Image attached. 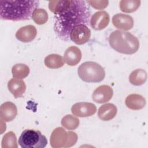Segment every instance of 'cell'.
I'll list each match as a JSON object with an SVG mask.
<instances>
[{
    "label": "cell",
    "instance_id": "7c38bea8",
    "mask_svg": "<svg viewBox=\"0 0 148 148\" xmlns=\"http://www.w3.org/2000/svg\"><path fill=\"white\" fill-rule=\"evenodd\" d=\"M36 34L35 27L32 25H28L18 29L15 35L16 38L21 42H29L35 38Z\"/></svg>",
    "mask_w": 148,
    "mask_h": 148
},
{
    "label": "cell",
    "instance_id": "5bb4252c",
    "mask_svg": "<svg viewBox=\"0 0 148 148\" xmlns=\"http://www.w3.org/2000/svg\"><path fill=\"white\" fill-rule=\"evenodd\" d=\"M82 52L77 47L72 46L68 47L64 54V62L69 66L77 65L81 60Z\"/></svg>",
    "mask_w": 148,
    "mask_h": 148
},
{
    "label": "cell",
    "instance_id": "ba28073f",
    "mask_svg": "<svg viewBox=\"0 0 148 148\" xmlns=\"http://www.w3.org/2000/svg\"><path fill=\"white\" fill-rule=\"evenodd\" d=\"M96 111L95 105L90 102H78L74 104L71 108L72 114L80 117L91 116L95 113Z\"/></svg>",
    "mask_w": 148,
    "mask_h": 148
},
{
    "label": "cell",
    "instance_id": "44dd1931",
    "mask_svg": "<svg viewBox=\"0 0 148 148\" xmlns=\"http://www.w3.org/2000/svg\"><path fill=\"white\" fill-rule=\"evenodd\" d=\"M12 75L15 78L24 79L29 73V67L24 64H17L12 68Z\"/></svg>",
    "mask_w": 148,
    "mask_h": 148
},
{
    "label": "cell",
    "instance_id": "8fae6325",
    "mask_svg": "<svg viewBox=\"0 0 148 148\" xmlns=\"http://www.w3.org/2000/svg\"><path fill=\"white\" fill-rule=\"evenodd\" d=\"M113 25L124 31L131 29L134 26V20L131 16L123 13H117L112 17Z\"/></svg>",
    "mask_w": 148,
    "mask_h": 148
},
{
    "label": "cell",
    "instance_id": "7402d4cb",
    "mask_svg": "<svg viewBox=\"0 0 148 148\" xmlns=\"http://www.w3.org/2000/svg\"><path fill=\"white\" fill-rule=\"evenodd\" d=\"M61 123L66 129L73 130L78 127L79 125V120L71 114H67L62 117Z\"/></svg>",
    "mask_w": 148,
    "mask_h": 148
},
{
    "label": "cell",
    "instance_id": "52a82bcc",
    "mask_svg": "<svg viewBox=\"0 0 148 148\" xmlns=\"http://www.w3.org/2000/svg\"><path fill=\"white\" fill-rule=\"evenodd\" d=\"M91 36V31L88 27L80 24L74 27L70 34V39L76 45H83L87 43Z\"/></svg>",
    "mask_w": 148,
    "mask_h": 148
},
{
    "label": "cell",
    "instance_id": "d6986e66",
    "mask_svg": "<svg viewBox=\"0 0 148 148\" xmlns=\"http://www.w3.org/2000/svg\"><path fill=\"white\" fill-rule=\"evenodd\" d=\"M45 65L50 69H58L64 64V58L59 54H51L46 56L45 58Z\"/></svg>",
    "mask_w": 148,
    "mask_h": 148
},
{
    "label": "cell",
    "instance_id": "e0dca14e",
    "mask_svg": "<svg viewBox=\"0 0 148 148\" xmlns=\"http://www.w3.org/2000/svg\"><path fill=\"white\" fill-rule=\"evenodd\" d=\"M125 103L128 108L132 110H140L146 105V100L143 97L137 94H132L128 95Z\"/></svg>",
    "mask_w": 148,
    "mask_h": 148
},
{
    "label": "cell",
    "instance_id": "cb8c5ba5",
    "mask_svg": "<svg viewBox=\"0 0 148 148\" xmlns=\"http://www.w3.org/2000/svg\"><path fill=\"white\" fill-rule=\"evenodd\" d=\"M16 136L12 131L8 132L3 137L2 140V148H17Z\"/></svg>",
    "mask_w": 148,
    "mask_h": 148
},
{
    "label": "cell",
    "instance_id": "ffe728a7",
    "mask_svg": "<svg viewBox=\"0 0 148 148\" xmlns=\"http://www.w3.org/2000/svg\"><path fill=\"white\" fill-rule=\"evenodd\" d=\"M140 5L139 0H122L120 2V8L123 12L132 13L136 11Z\"/></svg>",
    "mask_w": 148,
    "mask_h": 148
},
{
    "label": "cell",
    "instance_id": "4fadbf2b",
    "mask_svg": "<svg viewBox=\"0 0 148 148\" xmlns=\"http://www.w3.org/2000/svg\"><path fill=\"white\" fill-rule=\"evenodd\" d=\"M17 109L15 104L11 102H6L2 103L0 108L1 119L3 121H12L17 116Z\"/></svg>",
    "mask_w": 148,
    "mask_h": 148
},
{
    "label": "cell",
    "instance_id": "6da1fadb",
    "mask_svg": "<svg viewBox=\"0 0 148 148\" xmlns=\"http://www.w3.org/2000/svg\"><path fill=\"white\" fill-rule=\"evenodd\" d=\"M49 10L54 14V31L65 42L70 40L72 29L77 25H89L90 10L83 0H58L49 2Z\"/></svg>",
    "mask_w": 148,
    "mask_h": 148
},
{
    "label": "cell",
    "instance_id": "603a6c76",
    "mask_svg": "<svg viewBox=\"0 0 148 148\" xmlns=\"http://www.w3.org/2000/svg\"><path fill=\"white\" fill-rule=\"evenodd\" d=\"M32 18L36 24L42 25L47 21L49 16L47 12L45 9L37 8L33 12Z\"/></svg>",
    "mask_w": 148,
    "mask_h": 148
},
{
    "label": "cell",
    "instance_id": "5b68a950",
    "mask_svg": "<svg viewBox=\"0 0 148 148\" xmlns=\"http://www.w3.org/2000/svg\"><path fill=\"white\" fill-rule=\"evenodd\" d=\"M18 142L22 148H44L47 140L40 131L27 129L23 131Z\"/></svg>",
    "mask_w": 148,
    "mask_h": 148
},
{
    "label": "cell",
    "instance_id": "277c9868",
    "mask_svg": "<svg viewBox=\"0 0 148 148\" xmlns=\"http://www.w3.org/2000/svg\"><path fill=\"white\" fill-rule=\"evenodd\" d=\"M79 77L87 83H98L102 81L105 76V69L99 64L88 61L82 63L77 69Z\"/></svg>",
    "mask_w": 148,
    "mask_h": 148
},
{
    "label": "cell",
    "instance_id": "2e32d148",
    "mask_svg": "<svg viewBox=\"0 0 148 148\" xmlns=\"http://www.w3.org/2000/svg\"><path fill=\"white\" fill-rule=\"evenodd\" d=\"M117 109L110 103H105L99 107L98 111V117L103 121H109L113 119L116 115Z\"/></svg>",
    "mask_w": 148,
    "mask_h": 148
},
{
    "label": "cell",
    "instance_id": "8992f818",
    "mask_svg": "<svg viewBox=\"0 0 148 148\" xmlns=\"http://www.w3.org/2000/svg\"><path fill=\"white\" fill-rule=\"evenodd\" d=\"M77 140V135L75 132H66L62 127L54 129L50 136V145L54 148L71 147Z\"/></svg>",
    "mask_w": 148,
    "mask_h": 148
},
{
    "label": "cell",
    "instance_id": "30bf717a",
    "mask_svg": "<svg viewBox=\"0 0 148 148\" xmlns=\"http://www.w3.org/2000/svg\"><path fill=\"white\" fill-rule=\"evenodd\" d=\"M110 17L106 11L95 12L90 20L91 27L95 30H102L106 28L109 23Z\"/></svg>",
    "mask_w": 148,
    "mask_h": 148
},
{
    "label": "cell",
    "instance_id": "ac0fdd59",
    "mask_svg": "<svg viewBox=\"0 0 148 148\" xmlns=\"http://www.w3.org/2000/svg\"><path fill=\"white\" fill-rule=\"evenodd\" d=\"M147 77V73L144 69H137L131 73L129 76V81L132 85L140 86L145 83Z\"/></svg>",
    "mask_w": 148,
    "mask_h": 148
},
{
    "label": "cell",
    "instance_id": "3957f363",
    "mask_svg": "<svg viewBox=\"0 0 148 148\" xmlns=\"http://www.w3.org/2000/svg\"><path fill=\"white\" fill-rule=\"evenodd\" d=\"M109 43L114 50L125 54H132L139 47V41L135 36L121 30H115L110 34Z\"/></svg>",
    "mask_w": 148,
    "mask_h": 148
},
{
    "label": "cell",
    "instance_id": "9c48e42d",
    "mask_svg": "<svg viewBox=\"0 0 148 148\" xmlns=\"http://www.w3.org/2000/svg\"><path fill=\"white\" fill-rule=\"evenodd\" d=\"M113 95V90L108 85H101L98 87L92 95V100L98 103H103L111 99Z\"/></svg>",
    "mask_w": 148,
    "mask_h": 148
},
{
    "label": "cell",
    "instance_id": "7a4b0ae2",
    "mask_svg": "<svg viewBox=\"0 0 148 148\" xmlns=\"http://www.w3.org/2000/svg\"><path fill=\"white\" fill-rule=\"evenodd\" d=\"M39 5V1L35 0H0V18L15 21L29 20Z\"/></svg>",
    "mask_w": 148,
    "mask_h": 148
},
{
    "label": "cell",
    "instance_id": "9a60e30c",
    "mask_svg": "<svg viewBox=\"0 0 148 148\" xmlns=\"http://www.w3.org/2000/svg\"><path fill=\"white\" fill-rule=\"evenodd\" d=\"M8 88L11 94L16 98L21 97L25 90L26 85L25 82L21 79L12 78L8 83Z\"/></svg>",
    "mask_w": 148,
    "mask_h": 148
},
{
    "label": "cell",
    "instance_id": "d4e9b609",
    "mask_svg": "<svg viewBox=\"0 0 148 148\" xmlns=\"http://www.w3.org/2000/svg\"><path fill=\"white\" fill-rule=\"evenodd\" d=\"M86 2L94 8L99 10L105 9L109 4L108 1H87Z\"/></svg>",
    "mask_w": 148,
    "mask_h": 148
}]
</instances>
